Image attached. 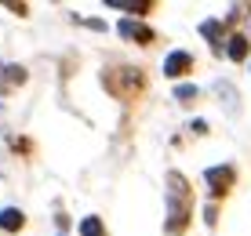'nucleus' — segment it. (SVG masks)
<instances>
[{"label":"nucleus","instance_id":"obj_1","mask_svg":"<svg viewBox=\"0 0 251 236\" xmlns=\"http://www.w3.org/2000/svg\"><path fill=\"white\" fill-rule=\"evenodd\" d=\"M193 186L182 171H168L164 174V236H186L193 225Z\"/></svg>","mask_w":251,"mask_h":236},{"label":"nucleus","instance_id":"obj_2","mask_svg":"<svg viewBox=\"0 0 251 236\" xmlns=\"http://www.w3.org/2000/svg\"><path fill=\"white\" fill-rule=\"evenodd\" d=\"M102 87H106L109 98L131 106V102H138L146 94L150 73H146L142 66H106V69H102Z\"/></svg>","mask_w":251,"mask_h":236},{"label":"nucleus","instance_id":"obj_3","mask_svg":"<svg viewBox=\"0 0 251 236\" xmlns=\"http://www.w3.org/2000/svg\"><path fill=\"white\" fill-rule=\"evenodd\" d=\"M204 186H207L211 204L226 200L233 189H237V167H233V164H211V167H204Z\"/></svg>","mask_w":251,"mask_h":236},{"label":"nucleus","instance_id":"obj_4","mask_svg":"<svg viewBox=\"0 0 251 236\" xmlns=\"http://www.w3.org/2000/svg\"><path fill=\"white\" fill-rule=\"evenodd\" d=\"M117 33L127 44H138V47H153V44H157V29L146 25V22H138V19H120L117 22Z\"/></svg>","mask_w":251,"mask_h":236},{"label":"nucleus","instance_id":"obj_5","mask_svg":"<svg viewBox=\"0 0 251 236\" xmlns=\"http://www.w3.org/2000/svg\"><path fill=\"white\" fill-rule=\"evenodd\" d=\"M193 69H197V58H193V51H186V47L168 51V58H164V76H168V80H182Z\"/></svg>","mask_w":251,"mask_h":236},{"label":"nucleus","instance_id":"obj_6","mask_svg":"<svg viewBox=\"0 0 251 236\" xmlns=\"http://www.w3.org/2000/svg\"><path fill=\"white\" fill-rule=\"evenodd\" d=\"M222 51H226L229 62H248L251 58V37L248 33H226V44H222Z\"/></svg>","mask_w":251,"mask_h":236},{"label":"nucleus","instance_id":"obj_7","mask_svg":"<svg viewBox=\"0 0 251 236\" xmlns=\"http://www.w3.org/2000/svg\"><path fill=\"white\" fill-rule=\"evenodd\" d=\"M106 7H109V11H131L135 19L142 22L146 15L157 11V0H106ZM131 15H127V19H131Z\"/></svg>","mask_w":251,"mask_h":236},{"label":"nucleus","instance_id":"obj_8","mask_svg":"<svg viewBox=\"0 0 251 236\" xmlns=\"http://www.w3.org/2000/svg\"><path fill=\"white\" fill-rule=\"evenodd\" d=\"M201 37L211 44V55L222 58V44H226V25H222V19H204L201 22Z\"/></svg>","mask_w":251,"mask_h":236},{"label":"nucleus","instance_id":"obj_9","mask_svg":"<svg viewBox=\"0 0 251 236\" xmlns=\"http://www.w3.org/2000/svg\"><path fill=\"white\" fill-rule=\"evenodd\" d=\"M25 229V211L22 207H0V233L15 236Z\"/></svg>","mask_w":251,"mask_h":236},{"label":"nucleus","instance_id":"obj_10","mask_svg":"<svg viewBox=\"0 0 251 236\" xmlns=\"http://www.w3.org/2000/svg\"><path fill=\"white\" fill-rule=\"evenodd\" d=\"M25 80H29V73H25V66H19V62H11V66H4V69H0V91L22 87Z\"/></svg>","mask_w":251,"mask_h":236},{"label":"nucleus","instance_id":"obj_11","mask_svg":"<svg viewBox=\"0 0 251 236\" xmlns=\"http://www.w3.org/2000/svg\"><path fill=\"white\" fill-rule=\"evenodd\" d=\"M175 102L178 106H197L201 102V87L197 84H175Z\"/></svg>","mask_w":251,"mask_h":236},{"label":"nucleus","instance_id":"obj_12","mask_svg":"<svg viewBox=\"0 0 251 236\" xmlns=\"http://www.w3.org/2000/svg\"><path fill=\"white\" fill-rule=\"evenodd\" d=\"M80 236H109L106 233V222H102L99 214H88V218H80V229H76Z\"/></svg>","mask_w":251,"mask_h":236},{"label":"nucleus","instance_id":"obj_13","mask_svg":"<svg viewBox=\"0 0 251 236\" xmlns=\"http://www.w3.org/2000/svg\"><path fill=\"white\" fill-rule=\"evenodd\" d=\"M215 91H219V98H226V109L233 113V117H237V113H240V106H237V91H233V87L229 84H215Z\"/></svg>","mask_w":251,"mask_h":236},{"label":"nucleus","instance_id":"obj_14","mask_svg":"<svg viewBox=\"0 0 251 236\" xmlns=\"http://www.w3.org/2000/svg\"><path fill=\"white\" fill-rule=\"evenodd\" d=\"M204 222L211 225V229L219 225V204H207V207H204Z\"/></svg>","mask_w":251,"mask_h":236},{"label":"nucleus","instance_id":"obj_15","mask_svg":"<svg viewBox=\"0 0 251 236\" xmlns=\"http://www.w3.org/2000/svg\"><path fill=\"white\" fill-rule=\"evenodd\" d=\"M76 22H84V25H88V29H99V33L106 29V22H99V19H76Z\"/></svg>","mask_w":251,"mask_h":236},{"label":"nucleus","instance_id":"obj_16","mask_svg":"<svg viewBox=\"0 0 251 236\" xmlns=\"http://www.w3.org/2000/svg\"><path fill=\"white\" fill-rule=\"evenodd\" d=\"M189 131H193V135H207V124H204V120H193V124H189Z\"/></svg>","mask_w":251,"mask_h":236},{"label":"nucleus","instance_id":"obj_17","mask_svg":"<svg viewBox=\"0 0 251 236\" xmlns=\"http://www.w3.org/2000/svg\"><path fill=\"white\" fill-rule=\"evenodd\" d=\"M0 69H4V62H0Z\"/></svg>","mask_w":251,"mask_h":236}]
</instances>
